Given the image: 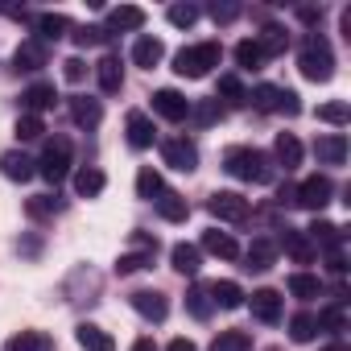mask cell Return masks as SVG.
<instances>
[{
	"label": "cell",
	"instance_id": "f35d334b",
	"mask_svg": "<svg viewBox=\"0 0 351 351\" xmlns=\"http://www.w3.org/2000/svg\"><path fill=\"white\" fill-rule=\"evenodd\" d=\"M186 310H191L199 322H203V318H211V310H215V306H211L207 285H191V289H186Z\"/></svg>",
	"mask_w": 351,
	"mask_h": 351
},
{
	"label": "cell",
	"instance_id": "681fc988",
	"mask_svg": "<svg viewBox=\"0 0 351 351\" xmlns=\"http://www.w3.org/2000/svg\"><path fill=\"white\" fill-rule=\"evenodd\" d=\"M207 13L215 17V25H232V21H236V17L244 13V9H240V5H219V0H215V5H211Z\"/></svg>",
	"mask_w": 351,
	"mask_h": 351
},
{
	"label": "cell",
	"instance_id": "b9f144b4",
	"mask_svg": "<svg viewBox=\"0 0 351 351\" xmlns=\"http://www.w3.org/2000/svg\"><path fill=\"white\" fill-rule=\"evenodd\" d=\"M215 99H228V104H244V99H248V91H244L240 75H223V79H219V95H215Z\"/></svg>",
	"mask_w": 351,
	"mask_h": 351
},
{
	"label": "cell",
	"instance_id": "f5cc1de1",
	"mask_svg": "<svg viewBox=\"0 0 351 351\" xmlns=\"http://www.w3.org/2000/svg\"><path fill=\"white\" fill-rule=\"evenodd\" d=\"M165 351H199V347H195V339H173Z\"/></svg>",
	"mask_w": 351,
	"mask_h": 351
},
{
	"label": "cell",
	"instance_id": "277c9868",
	"mask_svg": "<svg viewBox=\"0 0 351 351\" xmlns=\"http://www.w3.org/2000/svg\"><path fill=\"white\" fill-rule=\"evenodd\" d=\"M38 173H42L50 186H62V182H66V173H71V141H66V136L46 141L42 161H38Z\"/></svg>",
	"mask_w": 351,
	"mask_h": 351
},
{
	"label": "cell",
	"instance_id": "f907efd6",
	"mask_svg": "<svg viewBox=\"0 0 351 351\" xmlns=\"http://www.w3.org/2000/svg\"><path fill=\"white\" fill-rule=\"evenodd\" d=\"M62 79H66V83H83V79H87V62H83V58H66V62H62Z\"/></svg>",
	"mask_w": 351,
	"mask_h": 351
},
{
	"label": "cell",
	"instance_id": "74e56055",
	"mask_svg": "<svg viewBox=\"0 0 351 351\" xmlns=\"http://www.w3.org/2000/svg\"><path fill=\"white\" fill-rule=\"evenodd\" d=\"M186 120H195V124L211 128L215 120H223V104H219V99H203V104H191V116H186Z\"/></svg>",
	"mask_w": 351,
	"mask_h": 351
},
{
	"label": "cell",
	"instance_id": "2e32d148",
	"mask_svg": "<svg viewBox=\"0 0 351 351\" xmlns=\"http://www.w3.org/2000/svg\"><path fill=\"white\" fill-rule=\"evenodd\" d=\"M153 203H157V215H161L165 223H186V215H191V203H186L178 191H161Z\"/></svg>",
	"mask_w": 351,
	"mask_h": 351
},
{
	"label": "cell",
	"instance_id": "d4e9b609",
	"mask_svg": "<svg viewBox=\"0 0 351 351\" xmlns=\"http://www.w3.org/2000/svg\"><path fill=\"white\" fill-rule=\"evenodd\" d=\"M248 306H252V318H261V322H281V293H277V289H256Z\"/></svg>",
	"mask_w": 351,
	"mask_h": 351
},
{
	"label": "cell",
	"instance_id": "d6a6232c",
	"mask_svg": "<svg viewBox=\"0 0 351 351\" xmlns=\"http://www.w3.org/2000/svg\"><path fill=\"white\" fill-rule=\"evenodd\" d=\"M285 289H289L293 298H302V302H310V298H318V293H322V281H318L314 273H289V281H285Z\"/></svg>",
	"mask_w": 351,
	"mask_h": 351
},
{
	"label": "cell",
	"instance_id": "ab89813d",
	"mask_svg": "<svg viewBox=\"0 0 351 351\" xmlns=\"http://www.w3.org/2000/svg\"><path fill=\"white\" fill-rule=\"evenodd\" d=\"M58 211H62L58 195H34V199L25 203V215H29V219H46V215H58Z\"/></svg>",
	"mask_w": 351,
	"mask_h": 351
},
{
	"label": "cell",
	"instance_id": "f1b7e54d",
	"mask_svg": "<svg viewBox=\"0 0 351 351\" xmlns=\"http://www.w3.org/2000/svg\"><path fill=\"white\" fill-rule=\"evenodd\" d=\"M306 236H310L314 248H326V252H330V248H343V232H339L330 219H314V223L306 228Z\"/></svg>",
	"mask_w": 351,
	"mask_h": 351
},
{
	"label": "cell",
	"instance_id": "ee69618b",
	"mask_svg": "<svg viewBox=\"0 0 351 351\" xmlns=\"http://www.w3.org/2000/svg\"><path fill=\"white\" fill-rule=\"evenodd\" d=\"M318 330H330V335H343V330H347V314H343V302L318 314Z\"/></svg>",
	"mask_w": 351,
	"mask_h": 351
},
{
	"label": "cell",
	"instance_id": "f6af8a7d",
	"mask_svg": "<svg viewBox=\"0 0 351 351\" xmlns=\"http://www.w3.org/2000/svg\"><path fill=\"white\" fill-rule=\"evenodd\" d=\"M318 120H322V124L343 128V124L351 120V112H347V104H343V99H335V104H322V108H318Z\"/></svg>",
	"mask_w": 351,
	"mask_h": 351
},
{
	"label": "cell",
	"instance_id": "e0dca14e",
	"mask_svg": "<svg viewBox=\"0 0 351 351\" xmlns=\"http://www.w3.org/2000/svg\"><path fill=\"white\" fill-rule=\"evenodd\" d=\"M161 58H165V46H161V38H153V34H141V38L132 42V62H136V66L153 71Z\"/></svg>",
	"mask_w": 351,
	"mask_h": 351
},
{
	"label": "cell",
	"instance_id": "e575fe53",
	"mask_svg": "<svg viewBox=\"0 0 351 351\" xmlns=\"http://www.w3.org/2000/svg\"><path fill=\"white\" fill-rule=\"evenodd\" d=\"M236 62H240V71H265V54H261V46L252 42V38H244L240 46H236Z\"/></svg>",
	"mask_w": 351,
	"mask_h": 351
},
{
	"label": "cell",
	"instance_id": "db71d44e",
	"mask_svg": "<svg viewBox=\"0 0 351 351\" xmlns=\"http://www.w3.org/2000/svg\"><path fill=\"white\" fill-rule=\"evenodd\" d=\"M298 17H302L306 25H314V21H322V9H298Z\"/></svg>",
	"mask_w": 351,
	"mask_h": 351
},
{
	"label": "cell",
	"instance_id": "3957f363",
	"mask_svg": "<svg viewBox=\"0 0 351 351\" xmlns=\"http://www.w3.org/2000/svg\"><path fill=\"white\" fill-rule=\"evenodd\" d=\"M219 58H223L219 42H199V46H186L173 54V71L182 79H203V75H211V66H219Z\"/></svg>",
	"mask_w": 351,
	"mask_h": 351
},
{
	"label": "cell",
	"instance_id": "ba28073f",
	"mask_svg": "<svg viewBox=\"0 0 351 351\" xmlns=\"http://www.w3.org/2000/svg\"><path fill=\"white\" fill-rule=\"evenodd\" d=\"M161 157H165V165L182 169V173L199 169V145H195L191 136H165V141H161Z\"/></svg>",
	"mask_w": 351,
	"mask_h": 351
},
{
	"label": "cell",
	"instance_id": "f546056e",
	"mask_svg": "<svg viewBox=\"0 0 351 351\" xmlns=\"http://www.w3.org/2000/svg\"><path fill=\"white\" fill-rule=\"evenodd\" d=\"M203 252H211V256H223V261H236V256H240V244H236L228 232L211 228V232H203Z\"/></svg>",
	"mask_w": 351,
	"mask_h": 351
},
{
	"label": "cell",
	"instance_id": "484cf974",
	"mask_svg": "<svg viewBox=\"0 0 351 351\" xmlns=\"http://www.w3.org/2000/svg\"><path fill=\"white\" fill-rule=\"evenodd\" d=\"M207 293H211V306H219V310H240L244 306V289L236 281H211Z\"/></svg>",
	"mask_w": 351,
	"mask_h": 351
},
{
	"label": "cell",
	"instance_id": "bcb514c9",
	"mask_svg": "<svg viewBox=\"0 0 351 351\" xmlns=\"http://www.w3.org/2000/svg\"><path fill=\"white\" fill-rule=\"evenodd\" d=\"M169 25H178V29H191L199 21V5H169Z\"/></svg>",
	"mask_w": 351,
	"mask_h": 351
},
{
	"label": "cell",
	"instance_id": "6da1fadb",
	"mask_svg": "<svg viewBox=\"0 0 351 351\" xmlns=\"http://www.w3.org/2000/svg\"><path fill=\"white\" fill-rule=\"evenodd\" d=\"M223 169L232 173V178H240V182H252V186L273 182V161H269V153H261L252 145H232L223 153Z\"/></svg>",
	"mask_w": 351,
	"mask_h": 351
},
{
	"label": "cell",
	"instance_id": "816d5d0a",
	"mask_svg": "<svg viewBox=\"0 0 351 351\" xmlns=\"http://www.w3.org/2000/svg\"><path fill=\"white\" fill-rule=\"evenodd\" d=\"M326 269H330L335 277H343V273H347V261H343V248H330V252H326Z\"/></svg>",
	"mask_w": 351,
	"mask_h": 351
},
{
	"label": "cell",
	"instance_id": "1f68e13d",
	"mask_svg": "<svg viewBox=\"0 0 351 351\" xmlns=\"http://www.w3.org/2000/svg\"><path fill=\"white\" fill-rule=\"evenodd\" d=\"M252 42L261 46V54H265V58H277V54H285L289 34H285L281 25H265V29H261V38H252Z\"/></svg>",
	"mask_w": 351,
	"mask_h": 351
},
{
	"label": "cell",
	"instance_id": "7dc6e473",
	"mask_svg": "<svg viewBox=\"0 0 351 351\" xmlns=\"http://www.w3.org/2000/svg\"><path fill=\"white\" fill-rule=\"evenodd\" d=\"M71 38H75V42H79V46H104V42H108V38H112V34H108V29H104V25H79V29H75V34H71Z\"/></svg>",
	"mask_w": 351,
	"mask_h": 351
},
{
	"label": "cell",
	"instance_id": "4fadbf2b",
	"mask_svg": "<svg viewBox=\"0 0 351 351\" xmlns=\"http://www.w3.org/2000/svg\"><path fill=\"white\" fill-rule=\"evenodd\" d=\"M54 99H58L54 83H34V87L21 91V108H25V116H42L46 108H54Z\"/></svg>",
	"mask_w": 351,
	"mask_h": 351
},
{
	"label": "cell",
	"instance_id": "7402d4cb",
	"mask_svg": "<svg viewBox=\"0 0 351 351\" xmlns=\"http://www.w3.org/2000/svg\"><path fill=\"white\" fill-rule=\"evenodd\" d=\"M169 265H173V273L195 277V273L203 269V252H199L195 244H173V248H169Z\"/></svg>",
	"mask_w": 351,
	"mask_h": 351
},
{
	"label": "cell",
	"instance_id": "7c38bea8",
	"mask_svg": "<svg viewBox=\"0 0 351 351\" xmlns=\"http://www.w3.org/2000/svg\"><path fill=\"white\" fill-rule=\"evenodd\" d=\"M124 136H128V145L141 153V149H149V145H153V136H157V132H153V120H149L145 112H128V116H124Z\"/></svg>",
	"mask_w": 351,
	"mask_h": 351
},
{
	"label": "cell",
	"instance_id": "9c48e42d",
	"mask_svg": "<svg viewBox=\"0 0 351 351\" xmlns=\"http://www.w3.org/2000/svg\"><path fill=\"white\" fill-rule=\"evenodd\" d=\"M153 112L161 120H169V124H178V120L191 116V99L182 91H173V87H161V91H153Z\"/></svg>",
	"mask_w": 351,
	"mask_h": 351
},
{
	"label": "cell",
	"instance_id": "ffe728a7",
	"mask_svg": "<svg viewBox=\"0 0 351 351\" xmlns=\"http://www.w3.org/2000/svg\"><path fill=\"white\" fill-rule=\"evenodd\" d=\"M244 269H252V273H265V269H273V261H277V244L269 240V236H256L252 244H248V252H244Z\"/></svg>",
	"mask_w": 351,
	"mask_h": 351
},
{
	"label": "cell",
	"instance_id": "5bb4252c",
	"mask_svg": "<svg viewBox=\"0 0 351 351\" xmlns=\"http://www.w3.org/2000/svg\"><path fill=\"white\" fill-rule=\"evenodd\" d=\"M273 157H277V165H281L285 173H293V169L302 165V141H298L293 132H277V141H273Z\"/></svg>",
	"mask_w": 351,
	"mask_h": 351
},
{
	"label": "cell",
	"instance_id": "836d02e7",
	"mask_svg": "<svg viewBox=\"0 0 351 351\" xmlns=\"http://www.w3.org/2000/svg\"><path fill=\"white\" fill-rule=\"evenodd\" d=\"M161 191H165V182H161V173H157L153 165H141V173H136V195L153 203V199H157Z\"/></svg>",
	"mask_w": 351,
	"mask_h": 351
},
{
	"label": "cell",
	"instance_id": "11a10c76",
	"mask_svg": "<svg viewBox=\"0 0 351 351\" xmlns=\"http://www.w3.org/2000/svg\"><path fill=\"white\" fill-rule=\"evenodd\" d=\"M132 351H157V343H153V339H136Z\"/></svg>",
	"mask_w": 351,
	"mask_h": 351
},
{
	"label": "cell",
	"instance_id": "d590c367",
	"mask_svg": "<svg viewBox=\"0 0 351 351\" xmlns=\"http://www.w3.org/2000/svg\"><path fill=\"white\" fill-rule=\"evenodd\" d=\"M289 335H293L298 343H310V339L318 335V314H310V310H298V314L289 318Z\"/></svg>",
	"mask_w": 351,
	"mask_h": 351
},
{
	"label": "cell",
	"instance_id": "8992f818",
	"mask_svg": "<svg viewBox=\"0 0 351 351\" xmlns=\"http://www.w3.org/2000/svg\"><path fill=\"white\" fill-rule=\"evenodd\" d=\"M207 211H211L219 223H244V219L252 215V203H248L244 195H236V191H215V195L207 199Z\"/></svg>",
	"mask_w": 351,
	"mask_h": 351
},
{
	"label": "cell",
	"instance_id": "4dcf8cb0",
	"mask_svg": "<svg viewBox=\"0 0 351 351\" xmlns=\"http://www.w3.org/2000/svg\"><path fill=\"white\" fill-rule=\"evenodd\" d=\"M104 186H108V178H104V169H95V165H83V169L75 173L79 199H95V195H104Z\"/></svg>",
	"mask_w": 351,
	"mask_h": 351
},
{
	"label": "cell",
	"instance_id": "ac0fdd59",
	"mask_svg": "<svg viewBox=\"0 0 351 351\" xmlns=\"http://www.w3.org/2000/svg\"><path fill=\"white\" fill-rule=\"evenodd\" d=\"M46 62H50V50H46L38 38L21 42V46H17V54H13V66H17V71H42Z\"/></svg>",
	"mask_w": 351,
	"mask_h": 351
},
{
	"label": "cell",
	"instance_id": "d6986e66",
	"mask_svg": "<svg viewBox=\"0 0 351 351\" xmlns=\"http://www.w3.org/2000/svg\"><path fill=\"white\" fill-rule=\"evenodd\" d=\"M95 79H99V91H104V95H116V91L124 87V66H120V58H116V54L99 58V62H95Z\"/></svg>",
	"mask_w": 351,
	"mask_h": 351
},
{
	"label": "cell",
	"instance_id": "52a82bcc",
	"mask_svg": "<svg viewBox=\"0 0 351 351\" xmlns=\"http://www.w3.org/2000/svg\"><path fill=\"white\" fill-rule=\"evenodd\" d=\"M330 199H335V182L326 178V173H310V178L298 186V195H293V207H306V211H322Z\"/></svg>",
	"mask_w": 351,
	"mask_h": 351
},
{
	"label": "cell",
	"instance_id": "6f0895ef",
	"mask_svg": "<svg viewBox=\"0 0 351 351\" xmlns=\"http://www.w3.org/2000/svg\"><path fill=\"white\" fill-rule=\"evenodd\" d=\"M269 351H281V347H269Z\"/></svg>",
	"mask_w": 351,
	"mask_h": 351
},
{
	"label": "cell",
	"instance_id": "7a4b0ae2",
	"mask_svg": "<svg viewBox=\"0 0 351 351\" xmlns=\"http://www.w3.org/2000/svg\"><path fill=\"white\" fill-rule=\"evenodd\" d=\"M298 71H302L310 83H326V79L335 75V50H330V42H326L322 34H310V38L302 42V50H298Z\"/></svg>",
	"mask_w": 351,
	"mask_h": 351
},
{
	"label": "cell",
	"instance_id": "60d3db41",
	"mask_svg": "<svg viewBox=\"0 0 351 351\" xmlns=\"http://www.w3.org/2000/svg\"><path fill=\"white\" fill-rule=\"evenodd\" d=\"M50 343H46V335H38V330H21V335H13L9 343H5V351H46Z\"/></svg>",
	"mask_w": 351,
	"mask_h": 351
},
{
	"label": "cell",
	"instance_id": "603a6c76",
	"mask_svg": "<svg viewBox=\"0 0 351 351\" xmlns=\"http://www.w3.org/2000/svg\"><path fill=\"white\" fill-rule=\"evenodd\" d=\"M71 120L79 124V128H95L99 120H104V108H99V99H87V95H71Z\"/></svg>",
	"mask_w": 351,
	"mask_h": 351
},
{
	"label": "cell",
	"instance_id": "c3c4849f",
	"mask_svg": "<svg viewBox=\"0 0 351 351\" xmlns=\"http://www.w3.org/2000/svg\"><path fill=\"white\" fill-rule=\"evenodd\" d=\"M42 132H46L42 116H21V120H17V136H21V141H38Z\"/></svg>",
	"mask_w": 351,
	"mask_h": 351
},
{
	"label": "cell",
	"instance_id": "cb8c5ba5",
	"mask_svg": "<svg viewBox=\"0 0 351 351\" xmlns=\"http://www.w3.org/2000/svg\"><path fill=\"white\" fill-rule=\"evenodd\" d=\"M281 248L298 261V265H310L314 256H318V248L310 244V236L306 232H298V228H285V236H281Z\"/></svg>",
	"mask_w": 351,
	"mask_h": 351
},
{
	"label": "cell",
	"instance_id": "5b68a950",
	"mask_svg": "<svg viewBox=\"0 0 351 351\" xmlns=\"http://www.w3.org/2000/svg\"><path fill=\"white\" fill-rule=\"evenodd\" d=\"M248 99H252L261 112H281V116H298V112H302L298 91H289V87H273V83H261Z\"/></svg>",
	"mask_w": 351,
	"mask_h": 351
},
{
	"label": "cell",
	"instance_id": "8d00e7d4",
	"mask_svg": "<svg viewBox=\"0 0 351 351\" xmlns=\"http://www.w3.org/2000/svg\"><path fill=\"white\" fill-rule=\"evenodd\" d=\"M211 351H252V335L248 330H219Z\"/></svg>",
	"mask_w": 351,
	"mask_h": 351
},
{
	"label": "cell",
	"instance_id": "83f0119b",
	"mask_svg": "<svg viewBox=\"0 0 351 351\" xmlns=\"http://www.w3.org/2000/svg\"><path fill=\"white\" fill-rule=\"evenodd\" d=\"M34 29H38V42L46 46V42H58V38H66V34H71V21H66L62 13H42V17L34 21Z\"/></svg>",
	"mask_w": 351,
	"mask_h": 351
},
{
	"label": "cell",
	"instance_id": "9a60e30c",
	"mask_svg": "<svg viewBox=\"0 0 351 351\" xmlns=\"http://www.w3.org/2000/svg\"><path fill=\"white\" fill-rule=\"evenodd\" d=\"M314 157H318L322 165H343V161H347V136H343V132L318 136V141H314Z\"/></svg>",
	"mask_w": 351,
	"mask_h": 351
},
{
	"label": "cell",
	"instance_id": "4316f807",
	"mask_svg": "<svg viewBox=\"0 0 351 351\" xmlns=\"http://www.w3.org/2000/svg\"><path fill=\"white\" fill-rule=\"evenodd\" d=\"M141 25H145V9H136V5H120V9L108 13L112 34H128V29H141Z\"/></svg>",
	"mask_w": 351,
	"mask_h": 351
},
{
	"label": "cell",
	"instance_id": "44dd1931",
	"mask_svg": "<svg viewBox=\"0 0 351 351\" xmlns=\"http://www.w3.org/2000/svg\"><path fill=\"white\" fill-rule=\"evenodd\" d=\"M75 339H79L83 351H116V339L104 326H95V322H79L75 326Z\"/></svg>",
	"mask_w": 351,
	"mask_h": 351
},
{
	"label": "cell",
	"instance_id": "7bdbcfd3",
	"mask_svg": "<svg viewBox=\"0 0 351 351\" xmlns=\"http://www.w3.org/2000/svg\"><path fill=\"white\" fill-rule=\"evenodd\" d=\"M149 265H153V252H124V256L116 261V273L128 277V273H141V269H149Z\"/></svg>",
	"mask_w": 351,
	"mask_h": 351
},
{
	"label": "cell",
	"instance_id": "9f6ffc18",
	"mask_svg": "<svg viewBox=\"0 0 351 351\" xmlns=\"http://www.w3.org/2000/svg\"><path fill=\"white\" fill-rule=\"evenodd\" d=\"M326 351H347V347H343V343H330V347H326Z\"/></svg>",
	"mask_w": 351,
	"mask_h": 351
},
{
	"label": "cell",
	"instance_id": "8fae6325",
	"mask_svg": "<svg viewBox=\"0 0 351 351\" xmlns=\"http://www.w3.org/2000/svg\"><path fill=\"white\" fill-rule=\"evenodd\" d=\"M0 173H5L9 182H29L38 173V161L21 149H9V153H0Z\"/></svg>",
	"mask_w": 351,
	"mask_h": 351
},
{
	"label": "cell",
	"instance_id": "30bf717a",
	"mask_svg": "<svg viewBox=\"0 0 351 351\" xmlns=\"http://www.w3.org/2000/svg\"><path fill=\"white\" fill-rule=\"evenodd\" d=\"M128 306H132L141 318H149V322H165V314H169V302H165V293H157V289H132V293H128Z\"/></svg>",
	"mask_w": 351,
	"mask_h": 351
}]
</instances>
